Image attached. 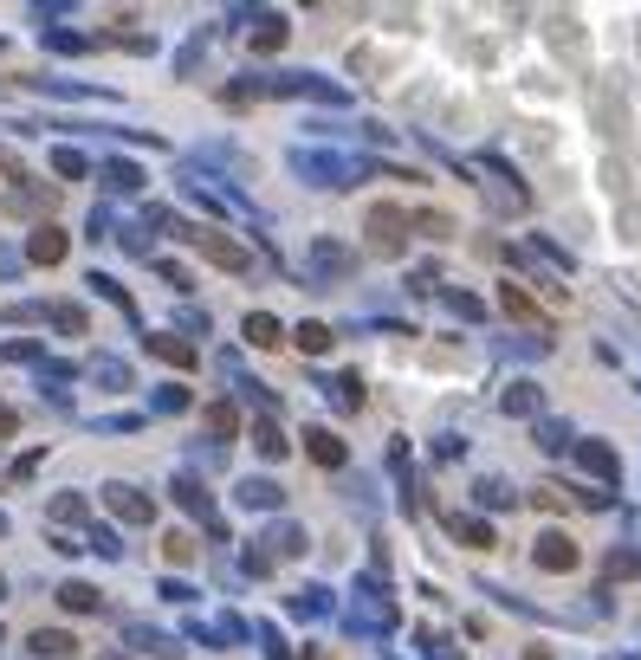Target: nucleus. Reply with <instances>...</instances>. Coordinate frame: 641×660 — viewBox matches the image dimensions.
Returning a JSON list of instances; mask_svg holds the SVG:
<instances>
[{"instance_id":"nucleus-2","label":"nucleus","mask_w":641,"mask_h":660,"mask_svg":"<svg viewBox=\"0 0 641 660\" xmlns=\"http://www.w3.org/2000/svg\"><path fill=\"white\" fill-rule=\"evenodd\" d=\"M538 563H544V570H577V550H570V538H564V531L538 538Z\"/></svg>"},{"instance_id":"nucleus-1","label":"nucleus","mask_w":641,"mask_h":660,"mask_svg":"<svg viewBox=\"0 0 641 660\" xmlns=\"http://www.w3.org/2000/svg\"><path fill=\"white\" fill-rule=\"evenodd\" d=\"M370 246H376V253H402V214H395V208L370 214Z\"/></svg>"},{"instance_id":"nucleus-9","label":"nucleus","mask_w":641,"mask_h":660,"mask_svg":"<svg viewBox=\"0 0 641 660\" xmlns=\"http://www.w3.org/2000/svg\"><path fill=\"white\" fill-rule=\"evenodd\" d=\"M59 602H65L72 615H85V609H98V589H91V583H65V589H59Z\"/></svg>"},{"instance_id":"nucleus-11","label":"nucleus","mask_w":641,"mask_h":660,"mask_svg":"<svg viewBox=\"0 0 641 660\" xmlns=\"http://www.w3.org/2000/svg\"><path fill=\"white\" fill-rule=\"evenodd\" d=\"M298 350L324 356V350H331V330H324V324H305V330H298Z\"/></svg>"},{"instance_id":"nucleus-4","label":"nucleus","mask_w":641,"mask_h":660,"mask_svg":"<svg viewBox=\"0 0 641 660\" xmlns=\"http://www.w3.org/2000/svg\"><path fill=\"white\" fill-rule=\"evenodd\" d=\"M26 253H33L39 266H59V259H65V233H59V227H39V233H33V246H26Z\"/></svg>"},{"instance_id":"nucleus-14","label":"nucleus","mask_w":641,"mask_h":660,"mask_svg":"<svg viewBox=\"0 0 641 660\" xmlns=\"http://www.w3.org/2000/svg\"><path fill=\"white\" fill-rule=\"evenodd\" d=\"M454 531H460V538H467V544H493V531H486V525H467V518H460Z\"/></svg>"},{"instance_id":"nucleus-3","label":"nucleus","mask_w":641,"mask_h":660,"mask_svg":"<svg viewBox=\"0 0 641 660\" xmlns=\"http://www.w3.org/2000/svg\"><path fill=\"white\" fill-rule=\"evenodd\" d=\"M104 499H111V512H117V518H130V525H149V499H136L130 486H111Z\"/></svg>"},{"instance_id":"nucleus-15","label":"nucleus","mask_w":641,"mask_h":660,"mask_svg":"<svg viewBox=\"0 0 641 660\" xmlns=\"http://www.w3.org/2000/svg\"><path fill=\"white\" fill-rule=\"evenodd\" d=\"M253 440H259V453H285V440H279V428H259Z\"/></svg>"},{"instance_id":"nucleus-12","label":"nucleus","mask_w":641,"mask_h":660,"mask_svg":"<svg viewBox=\"0 0 641 660\" xmlns=\"http://www.w3.org/2000/svg\"><path fill=\"white\" fill-rule=\"evenodd\" d=\"M149 350L169 356V363H195V350H188V343H175V337H149Z\"/></svg>"},{"instance_id":"nucleus-16","label":"nucleus","mask_w":641,"mask_h":660,"mask_svg":"<svg viewBox=\"0 0 641 660\" xmlns=\"http://www.w3.org/2000/svg\"><path fill=\"white\" fill-rule=\"evenodd\" d=\"M13 428H20V421H13V408H0V434H13Z\"/></svg>"},{"instance_id":"nucleus-10","label":"nucleus","mask_w":641,"mask_h":660,"mask_svg":"<svg viewBox=\"0 0 641 660\" xmlns=\"http://www.w3.org/2000/svg\"><path fill=\"white\" fill-rule=\"evenodd\" d=\"M247 343H259V350H272V343H279V324H272L266 311H253V318H247Z\"/></svg>"},{"instance_id":"nucleus-5","label":"nucleus","mask_w":641,"mask_h":660,"mask_svg":"<svg viewBox=\"0 0 641 660\" xmlns=\"http://www.w3.org/2000/svg\"><path fill=\"white\" fill-rule=\"evenodd\" d=\"M195 240H201V253H208V259H221V266H247V253H240V246L234 240H221V233H195Z\"/></svg>"},{"instance_id":"nucleus-7","label":"nucleus","mask_w":641,"mask_h":660,"mask_svg":"<svg viewBox=\"0 0 641 660\" xmlns=\"http://www.w3.org/2000/svg\"><path fill=\"white\" fill-rule=\"evenodd\" d=\"M72 648H78V641L59 635V628H39V635H33V654H39V660H65Z\"/></svg>"},{"instance_id":"nucleus-8","label":"nucleus","mask_w":641,"mask_h":660,"mask_svg":"<svg viewBox=\"0 0 641 660\" xmlns=\"http://www.w3.org/2000/svg\"><path fill=\"white\" fill-rule=\"evenodd\" d=\"M499 298H506V311H512V318H518V324H544V311H538V305H531V298H525V292H518V285H499Z\"/></svg>"},{"instance_id":"nucleus-13","label":"nucleus","mask_w":641,"mask_h":660,"mask_svg":"<svg viewBox=\"0 0 641 660\" xmlns=\"http://www.w3.org/2000/svg\"><path fill=\"white\" fill-rule=\"evenodd\" d=\"M208 428L214 434H234V408H208Z\"/></svg>"},{"instance_id":"nucleus-6","label":"nucleus","mask_w":641,"mask_h":660,"mask_svg":"<svg viewBox=\"0 0 641 660\" xmlns=\"http://www.w3.org/2000/svg\"><path fill=\"white\" fill-rule=\"evenodd\" d=\"M305 447H311V460H318V466H337V460H344V440L324 434V428H311V434H305Z\"/></svg>"}]
</instances>
